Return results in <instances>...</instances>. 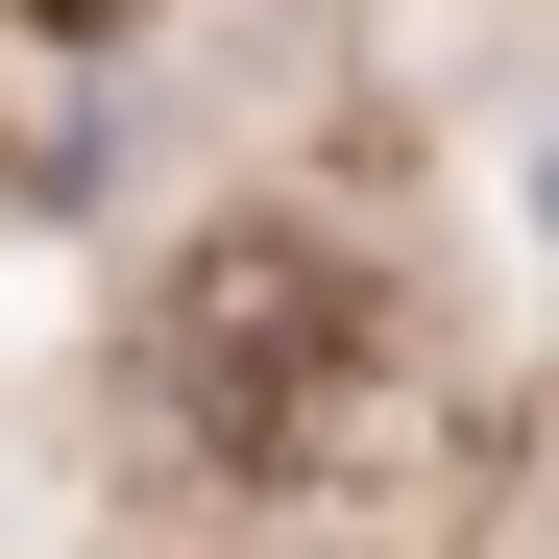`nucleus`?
Wrapping results in <instances>:
<instances>
[{"mask_svg": "<svg viewBox=\"0 0 559 559\" xmlns=\"http://www.w3.org/2000/svg\"><path fill=\"white\" fill-rule=\"evenodd\" d=\"M0 25H49V49H122V25H146V0H0Z\"/></svg>", "mask_w": 559, "mask_h": 559, "instance_id": "obj_2", "label": "nucleus"}, {"mask_svg": "<svg viewBox=\"0 0 559 559\" xmlns=\"http://www.w3.org/2000/svg\"><path fill=\"white\" fill-rule=\"evenodd\" d=\"M146 390H170L195 462H243V487H267V462H317V438L365 414V243L293 219V195L219 219L195 267H170V317H146Z\"/></svg>", "mask_w": 559, "mask_h": 559, "instance_id": "obj_1", "label": "nucleus"}]
</instances>
